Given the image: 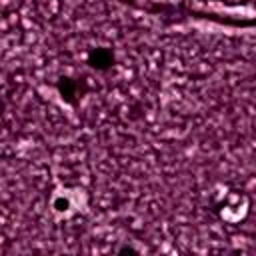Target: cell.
Here are the masks:
<instances>
[{
    "instance_id": "1",
    "label": "cell",
    "mask_w": 256,
    "mask_h": 256,
    "mask_svg": "<svg viewBox=\"0 0 256 256\" xmlns=\"http://www.w3.org/2000/svg\"><path fill=\"white\" fill-rule=\"evenodd\" d=\"M90 62H92V66L106 68V66L112 64V56H110V52H106V50H96V52L92 54V58H90Z\"/></svg>"
}]
</instances>
